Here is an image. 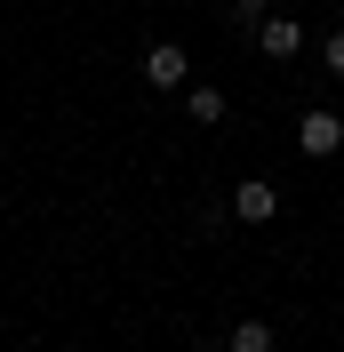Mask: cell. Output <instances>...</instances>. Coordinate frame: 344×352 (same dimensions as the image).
<instances>
[{"label":"cell","mask_w":344,"mask_h":352,"mask_svg":"<svg viewBox=\"0 0 344 352\" xmlns=\"http://www.w3.org/2000/svg\"><path fill=\"white\" fill-rule=\"evenodd\" d=\"M264 16H272V8H264V0H233V24H240V32H257Z\"/></svg>","instance_id":"cell-7"},{"label":"cell","mask_w":344,"mask_h":352,"mask_svg":"<svg viewBox=\"0 0 344 352\" xmlns=\"http://www.w3.org/2000/svg\"><path fill=\"white\" fill-rule=\"evenodd\" d=\"M257 48L272 56V65H288V56L304 48V24H297V16H264V24H257Z\"/></svg>","instance_id":"cell-4"},{"label":"cell","mask_w":344,"mask_h":352,"mask_svg":"<svg viewBox=\"0 0 344 352\" xmlns=\"http://www.w3.org/2000/svg\"><path fill=\"white\" fill-rule=\"evenodd\" d=\"M297 153H304V160H328V153H344V112L312 104V112L297 120Z\"/></svg>","instance_id":"cell-2"},{"label":"cell","mask_w":344,"mask_h":352,"mask_svg":"<svg viewBox=\"0 0 344 352\" xmlns=\"http://www.w3.org/2000/svg\"><path fill=\"white\" fill-rule=\"evenodd\" d=\"M321 65H328V72H336V80H344V24H336V32H328V41H321Z\"/></svg>","instance_id":"cell-8"},{"label":"cell","mask_w":344,"mask_h":352,"mask_svg":"<svg viewBox=\"0 0 344 352\" xmlns=\"http://www.w3.org/2000/svg\"><path fill=\"white\" fill-rule=\"evenodd\" d=\"M224 352H272V320H233Z\"/></svg>","instance_id":"cell-6"},{"label":"cell","mask_w":344,"mask_h":352,"mask_svg":"<svg viewBox=\"0 0 344 352\" xmlns=\"http://www.w3.org/2000/svg\"><path fill=\"white\" fill-rule=\"evenodd\" d=\"M233 217L240 224H272L280 217V192L264 184V176H240V184H233Z\"/></svg>","instance_id":"cell-3"},{"label":"cell","mask_w":344,"mask_h":352,"mask_svg":"<svg viewBox=\"0 0 344 352\" xmlns=\"http://www.w3.org/2000/svg\"><path fill=\"white\" fill-rule=\"evenodd\" d=\"M184 112H193V120H200V129H216V120H224V88H184Z\"/></svg>","instance_id":"cell-5"},{"label":"cell","mask_w":344,"mask_h":352,"mask_svg":"<svg viewBox=\"0 0 344 352\" xmlns=\"http://www.w3.org/2000/svg\"><path fill=\"white\" fill-rule=\"evenodd\" d=\"M144 88H193V48L184 41H152L144 48Z\"/></svg>","instance_id":"cell-1"}]
</instances>
